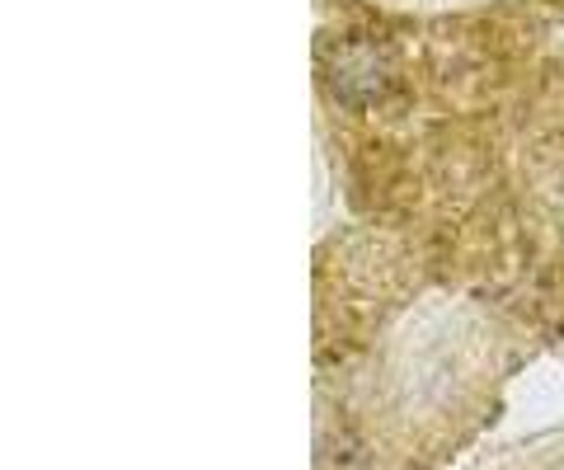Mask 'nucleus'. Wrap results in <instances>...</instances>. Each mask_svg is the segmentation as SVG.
<instances>
[{"mask_svg":"<svg viewBox=\"0 0 564 470\" xmlns=\"http://www.w3.org/2000/svg\"><path fill=\"white\" fill-rule=\"evenodd\" d=\"M423 6H447V0H423Z\"/></svg>","mask_w":564,"mask_h":470,"instance_id":"obj_1","label":"nucleus"}]
</instances>
